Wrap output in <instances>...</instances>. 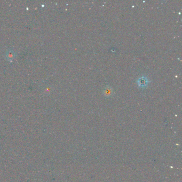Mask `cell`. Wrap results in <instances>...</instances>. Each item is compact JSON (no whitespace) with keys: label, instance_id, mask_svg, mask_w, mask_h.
Listing matches in <instances>:
<instances>
[{"label":"cell","instance_id":"6da1fadb","mask_svg":"<svg viewBox=\"0 0 182 182\" xmlns=\"http://www.w3.org/2000/svg\"><path fill=\"white\" fill-rule=\"evenodd\" d=\"M16 56L15 52L12 50H9L5 54V57L8 60L12 61Z\"/></svg>","mask_w":182,"mask_h":182},{"label":"cell","instance_id":"7a4b0ae2","mask_svg":"<svg viewBox=\"0 0 182 182\" xmlns=\"http://www.w3.org/2000/svg\"><path fill=\"white\" fill-rule=\"evenodd\" d=\"M146 82H147V81L145 78H141L139 81V85H140L141 86H144V85L146 84Z\"/></svg>","mask_w":182,"mask_h":182}]
</instances>
